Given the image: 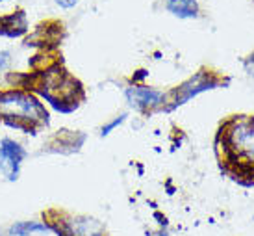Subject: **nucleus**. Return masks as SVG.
<instances>
[{
	"label": "nucleus",
	"instance_id": "nucleus-1",
	"mask_svg": "<svg viewBox=\"0 0 254 236\" xmlns=\"http://www.w3.org/2000/svg\"><path fill=\"white\" fill-rule=\"evenodd\" d=\"M225 147L238 164L254 169V119L240 117L226 125Z\"/></svg>",
	"mask_w": 254,
	"mask_h": 236
},
{
	"label": "nucleus",
	"instance_id": "nucleus-2",
	"mask_svg": "<svg viewBox=\"0 0 254 236\" xmlns=\"http://www.w3.org/2000/svg\"><path fill=\"white\" fill-rule=\"evenodd\" d=\"M0 115L7 121L17 123H39L47 121V110L39 100L30 93L9 89L0 93Z\"/></svg>",
	"mask_w": 254,
	"mask_h": 236
},
{
	"label": "nucleus",
	"instance_id": "nucleus-3",
	"mask_svg": "<svg viewBox=\"0 0 254 236\" xmlns=\"http://www.w3.org/2000/svg\"><path fill=\"white\" fill-rule=\"evenodd\" d=\"M24 157H26V151L22 149L21 143L9 140V138H4L0 142V171L9 180L17 179Z\"/></svg>",
	"mask_w": 254,
	"mask_h": 236
},
{
	"label": "nucleus",
	"instance_id": "nucleus-4",
	"mask_svg": "<svg viewBox=\"0 0 254 236\" xmlns=\"http://www.w3.org/2000/svg\"><path fill=\"white\" fill-rule=\"evenodd\" d=\"M213 86H217V80L213 79L210 73H198V75H195L193 79H190L186 84H182L175 91L177 97L173 100V106L171 108L180 106L186 100H190L191 97H195V95H198L200 91H206V89H212Z\"/></svg>",
	"mask_w": 254,
	"mask_h": 236
},
{
	"label": "nucleus",
	"instance_id": "nucleus-5",
	"mask_svg": "<svg viewBox=\"0 0 254 236\" xmlns=\"http://www.w3.org/2000/svg\"><path fill=\"white\" fill-rule=\"evenodd\" d=\"M62 233L65 236H104V225L89 216H76L62 222Z\"/></svg>",
	"mask_w": 254,
	"mask_h": 236
},
{
	"label": "nucleus",
	"instance_id": "nucleus-6",
	"mask_svg": "<svg viewBox=\"0 0 254 236\" xmlns=\"http://www.w3.org/2000/svg\"><path fill=\"white\" fill-rule=\"evenodd\" d=\"M163 99L165 95L162 91L147 86H132L127 89V100L135 110H150V108L160 106Z\"/></svg>",
	"mask_w": 254,
	"mask_h": 236
},
{
	"label": "nucleus",
	"instance_id": "nucleus-7",
	"mask_svg": "<svg viewBox=\"0 0 254 236\" xmlns=\"http://www.w3.org/2000/svg\"><path fill=\"white\" fill-rule=\"evenodd\" d=\"M52 233V227L45 222H15L6 231V236H34V235H47Z\"/></svg>",
	"mask_w": 254,
	"mask_h": 236
},
{
	"label": "nucleus",
	"instance_id": "nucleus-8",
	"mask_svg": "<svg viewBox=\"0 0 254 236\" xmlns=\"http://www.w3.org/2000/svg\"><path fill=\"white\" fill-rule=\"evenodd\" d=\"M167 9L178 19H191L197 17L198 4L197 0H167Z\"/></svg>",
	"mask_w": 254,
	"mask_h": 236
},
{
	"label": "nucleus",
	"instance_id": "nucleus-9",
	"mask_svg": "<svg viewBox=\"0 0 254 236\" xmlns=\"http://www.w3.org/2000/svg\"><path fill=\"white\" fill-rule=\"evenodd\" d=\"M125 119H127V114H121L119 117H115V119H113L112 123L104 125V127H102V136H108V134H110V132H112L113 129H117L121 123L125 121Z\"/></svg>",
	"mask_w": 254,
	"mask_h": 236
},
{
	"label": "nucleus",
	"instance_id": "nucleus-10",
	"mask_svg": "<svg viewBox=\"0 0 254 236\" xmlns=\"http://www.w3.org/2000/svg\"><path fill=\"white\" fill-rule=\"evenodd\" d=\"M11 64V54L7 50H0V73H4Z\"/></svg>",
	"mask_w": 254,
	"mask_h": 236
},
{
	"label": "nucleus",
	"instance_id": "nucleus-11",
	"mask_svg": "<svg viewBox=\"0 0 254 236\" xmlns=\"http://www.w3.org/2000/svg\"><path fill=\"white\" fill-rule=\"evenodd\" d=\"M245 69H247L249 75H253L254 77V54L247 58V62H245Z\"/></svg>",
	"mask_w": 254,
	"mask_h": 236
},
{
	"label": "nucleus",
	"instance_id": "nucleus-12",
	"mask_svg": "<svg viewBox=\"0 0 254 236\" xmlns=\"http://www.w3.org/2000/svg\"><path fill=\"white\" fill-rule=\"evenodd\" d=\"M76 2H78V0H56V4H58V6L65 7V9H69V7L76 6Z\"/></svg>",
	"mask_w": 254,
	"mask_h": 236
}]
</instances>
